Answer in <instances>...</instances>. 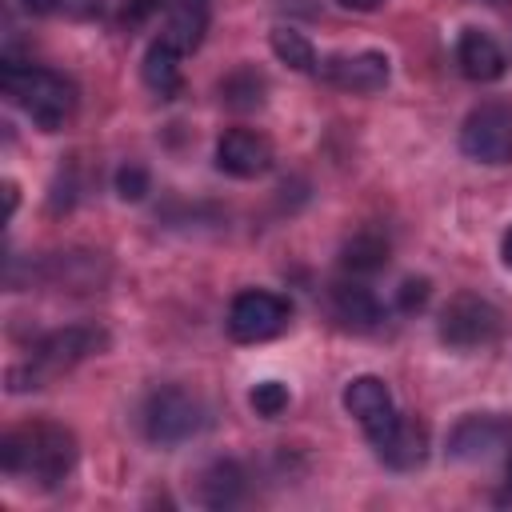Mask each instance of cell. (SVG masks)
<instances>
[{
  "label": "cell",
  "instance_id": "12",
  "mask_svg": "<svg viewBox=\"0 0 512 512\" xmlns=\"http://www.w3.org/2000/svg\"><path fill=\"white\" fill-rule=\"evenodd\" d=\"M376 452H380V460H384L388 468L412 472V468H420L424 456H428V428H424L420 420H412V416H400V420L392 424V432L376 444Z\"/></svg>",
  "mask_w": 512,
  "mask_h": 512
},
{
  "label": "cell",
  "instance_id": "21",
  "mask_svg": "<svg viewBox=\"0 0 512 512\" xmlns=\"http://www.w3.org/2000/svg\"><path fill=\"white\" fill-rule=\"evenodd\" d=\"M248 404L256 408V416L276 420V416L288 408V388H284L280 380H260V384L248 392Z\"/></svg>",
  "mask_w": 512,
  "mask_h": 512
},
{
  "label": "cell",
  "instance_id": "20",
  "mask_svg": "<svg viewBox=\"0 0 512 512\" xmlns=\"http://www.w3.org/2000/svg\"><path fill=\"white\" fill-rule=\"evenodd\" d=\"M268 44H272L276 60H280V64H288L292 72H316V68H320L312 40H308L304 32H296V28H272Z\"/></svg>",
  "mask_w": 512,
  "mask_h": 512
},
{
  "label": "cell",
  "instance_id": "7",
  "mask_svg": "<svg viewBox=\"0 0 512 512\" xmlns=\"http://www.w3.org/2000/svg\"><path fill=\"white\" fill-rule=\"evenodd\" d=\"M288 320H292V304L284 296L264 292V288H248L228 308V336L240 344H260V340L280 336L288 328Z\"/></svg>",
  "mask_w": 512,
  "mask_h": 512
},
{
  "label": "cell",
  "instance_id": "26",
  "mask_svg": "<svg viewBox=\"0 0 512 512\" xmlns=\"http://www.w3.org/2000/svg\"><path fill=\"white\" fill-rule=\"evenodd\" d=\"M16 204H20V196H16V184H12V180H4V212L12 216V212H16Z\"/></svg>",
  "mask_w": 512,
  "mask_h": 512
},
{
  "label": "cell",
  "instance_id": "10",
  "mask_svg": "<svg viewBox=\"0 0 512 512\" xmlns=\"http://www.w3.org/2000/svg\"><path fill=\"white\" fill-rule=\"evenodd\" d=\"M216 168L236 180L264 176L272 168V140L252 128H228L216 144Z\"/></svg>",
  "mask_w": 512,
  "mask_h": 512
},
{
  "label": "cell",
  "instance_id": "13",
  "mask_svg": "<svg viewBox=\"0 0 512 512\" xmlns=\"http://www.w3.org/2000/svg\"><path fill=\"white\" fill-rule=\"evenodd\" d=\"M504 444V424L492 416H464L448 436L452 460H484Z\"/></svg>",
  "mask_w": 512,
  "mask_h": 512
},
{
  "label": "cell",
  "instance_id": "5",
  "mask_svg": "<svg viewBox=\"0 0 512 512\" xmlns=\"http://www.w3.org/2000/svg\"><path fill=\"white\" fill-rule=\"evenodd\" d=\"M460 152L476 164H508L512 160V104L484 100L460 124Z\"/></svg>",
  "mask_w": 512,
  "mask_h": 512
},
{
  "label": "cell",
  "instance_id": "9",
  "mask_svg": "<svg viewBox=\"0 0 512 512\" xmlns=\"http://www.w3.org/2000/svg\"><path fill=\"white\" fill-rule=\"evenodd\" d=\"M324 80L344 88V92H360V96H372V92H384L388 88V76H392V64L384 52H352V56H328L320 64Z\"/></svg>",
  "mask_w": 512,
  "mask_h": 512
},
{
  "label": "cell",
  "instance_id": "17",
  "mask_svg": "<svg viewBox=\"0 0 512 512\" xmlns=\"http://www.w3.org/2000/svg\"><path fill=\"white\" fill-rule=\"evenodd\" d=\"M244 496V468L236 460H212L200 472V500L208 508H228Z\"/></svg>",
  "mask_w": 512,
  "mask_h": 512
},
{
  "label": "cell",
  "instance_id": "2",
  "mask_svg": "<svg viewBox=\"0 0 512 512\" xmlns=\"http://www.w3.org/2000/svg\"><path fill=\"white\" fill-rule=\"evenodd\" d=\"M0 88L44 132L64 128V120L76 112V84L52 68H32V64H20L8 56L0 68Z\"/></svg>",
  "mask_w": 512,
  "mask_h": 512
},
{
  "label": "cell",
  "instance_id": "8",
  "mask_svg": "<svg viewBox=\"0 0 512 512\" xmlns=\"http://www.w3.org/2000/svg\"><path fill=\"white\" fill-rule=\"evenodd\" d=\"M344 408H348V416H356V424L364 428V436L372 444H380L392 432V424L400 420L396 400H392V392H388V384L380 376H356V380H348Z\"/></svg>",
  "mask_w": 512,
  "mask_h": 512
},
{
  "label": "cell",
  "instance_id": "23",
  "mask_svg": "<svg viewBox=\"0 0 512 512\" xmlns=\"http://www.w3.org/2000/svg\"><path fill=\"white\" fill-rule=\"evenodd\" d=\"M428 280L424 276H408L404 284H400V292H396V308L400 312H420L424 304H428Z\"/></svg>",
  "mask_w": 512,
  "mask_h": 512
},
{
  "label": "cell",
  "instance_id": "11",
  "mask_svg": "<svg viewBox=\"0 0 512 512\" xmlns=\"http://www.w3.org/2000/svg\"><path fill=\"white\" fill-rule=\"evenodd\" d=\"M456 64H460V72H464L468 80H476V84H492V80H500L504 68H508L500 44H496L488 32H480V28H464V32H460V40H456Z\"/></svg>",
  "mask_w": 512,
  "mask_h": 512
},
{
  "label": "cell",
  "instance_id": "16",
  "mask_svg": "<svg viewBox=\"0 0 512 512\" xmlns=\"http://www.w3.org/2000/svg\"><path fill=\"white\" fill-rule=\"evenodd\" d=\"M264 96H268V76L252 64H240L220 80V100L232 112H256L264 104Z\"/></svg>",
  "mask_w": 512,
  "mask_h": 512
},
{
  "label": "cell",
  "instance_id": "15",
  "mask_svg": "<svg viewBox=\"0 0 512 512\" xmlns=\"http://www.w3.org/2000/svg\"><path fill=\"white\" fill-rule=\"evenodd\" d=\"M140 72H144V84H148L156 96H164V100H172V96L180 92V84H184V80H180V52H176L164 36L148 44Z\"/></svg>",
  "mask_w": 512,
  "mask_h": 512
},
{
  "label": "cell",
  "instance_id": "4",
  "mask_svg": "<svg viewBox=\"0 0 512 512\" xmlns=\"http://www.w3.org/2000/svg\"><path fill=\"white\" fill-rule=\"evenodd\" d=\"M204 424H208V412H204L200 396H192L180 384H164L144 400V436L160 448L192 440Z\"/></svg>",
  "mask_w": 512,
  "mask_h": 512
},
{
  "label": "cell",
  "instance_id": "3",
  "mask_svg": "<svg viewBox=\"0 0 512 512\" xmlns=\"http://www.w3.org/2000/svg\"><path fill=\"white\" fill-rule=\"evenodd\" d=\"M104 344H108V332H104V328H92V324H68V328H56V332H48V336L32 348V360H28V364L8 368V392L44 388L52 376L68 372L72 364H80L84 356L100 352Z\"/></svg>",
  "mask_w": 512,
  "mask_h": 512
},
{
  "label": "cell",
  "instance_id": "14",
  "mask_svg": "<svg viewBox=\"0 0 512 512\" xmlns=\"http://www.w3.org/2000/svg\"><path fill=\"white\" fill-rule=\"evenodd\" d=\"M332 312L348 324V328H360V332H368V328H376L380 324V300L372 296V288H364V284H356V280H340V284H332Z\"/></svg>",
  "mask_w": 512,
  "mask_h": 512
},
{
  "label": "cell",
  "instance_id": "27",
  "mask_svg": "<svg viewBox=\"0 0 512 512\" xmlns=\"http://www.w3.org/2000/svg\"><path fill=\"white\" fill-rule=\"evenodd\" d=\"M500 260L512 268V224H508V232H504V240H500Z\"/></svg>",
  "mask_w": 512,
  "mask_h": 512
},
{
  "label": "cell",
  "instance_id": "1",
  "mask_svg": "<svg viewBox=\"0 0 512 512\" xmlns=\"http://www.w3.org/2000/svg\"><path fill=\"white\" fill-rule=\"evenodd\" d=\"M0 468L8 476H28L40 488H56L76 468V436L52 420L12 428L0 440Z\"/></svg>",
  "mask_w": 512,
  "mask_h": 512
},
{
  "label": "cell",
  "instance_id": "28",
  "mask_svg": "<svg viewBox=\"0 0 512 512\" xmlns=\"http://www.w3.org/2000/svg\"><path fill=\"white\" fill-rule=\"evenodd\" d=\"M340 4H344V8H352V12H372L380 0H340Z\"/></svg>",
  "mask_w": 512,
  "mask_h": 512
},
{
  "label": "cell",
  "instance_id": "24",
  "mask_svg": "<svg viewBox=\"0 0 512 512\" xmlns=\"http://www.w3.org/2000/svg\"><path fill=\"white\" fill-rule=\"evenodd\" d=\"M160 4H164V0H124V8H120V24H124V28H140V24H148V20L160 12Z\"/></svg>",
  "mask_w": 512,
  "mask_h": 512
},
{
  "label": "cell",
  "instance_id": "6",
  "mask_svg": "<svg viewBox=\"0 0 512 512\" xmlns=\"http://www.w3.org/2000/svg\"><path fill=\"white\" fill-rule=\"evenodd\" d=\"M436 332H440V340L448 348L468 352V348H480V344H488V340L500 336V312L484 296H476V292H456L444 304Z\"/></svg>",
  "mask_w": 512,
  "mask_h": 512
},
{
  "label": "cell",
  "instance_id": "19",
  "mask_svg": "<svg viewBox=\"0 0 512 512\" xmlns=\"http://www.w3.org/2000/svg\"><path fill=\"white\" fill-rule=\"evenodd\" d=\"M340 264H344V272H352V276H372V272H380V268L388 264V240H384L380 232H356V236L344 244Z\"/></svg>",
  "mask_w": 512,
  "mask_h": 512
},
{
  "label": "cell",
  "instance_id": "22",
  "mask_svg": "<svg viewBox=\"0 0 512 512\" xmlns=\"http://www.w3.org/2000/svg\"><path fill=\"white\" fill-rule=\"evenodd\" d=\"M144 192H148V168L136 164V160L120 164V168H116V196L136 204V200H144Z\"/></svg>",
  "mask_w": 512,
  "mask_h": 512
},
{
  "label": "cell",
  "instance_id": "29",
  "mask_svg": "<svg viewBox=\"0 0 512 512\" xmlns=\"http://www.w3.org/2000/svg\"><path fill=\"white\" fill-rule=\"evenodd\" d=\"M504 496H512V460H508V472H504Z\"/></svg>",
  "mask_w": 512,
  "mask_h": 512
},
{
  "label": "cell",
  "instance_id": "18",
  "mask_svg": "<svg viewBox=\"0 0 512 512\" xmlns=\"http://www.w3.org/2000/svg\"><path fill=\"white\" fill-rule=\"evenodd\" d=\"M204 28H208V8H204V0H180V4L172 8V16H168L164 40L184 56V52L200 48Z\"/></svg>",
  "mask_w": 512,
  "mask_h": 512
},
{
  "label": "cell",
  "instance_id": "25",
  "mask_svg": "<svg viewBox=\"0 0 512 512\" xmlns=\"http://www.w3.org/2000/svg\"><path fill=\"white\" fill-rule=\"evenodd\" d=\"M64 0H20V8L24 12H32V16H48V12H56Z\"/></svg>",
  "mask_w": 512,
  "mask_h": 512
}]
</instances>
